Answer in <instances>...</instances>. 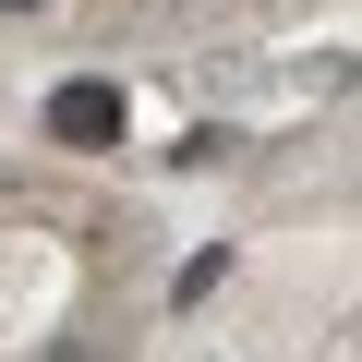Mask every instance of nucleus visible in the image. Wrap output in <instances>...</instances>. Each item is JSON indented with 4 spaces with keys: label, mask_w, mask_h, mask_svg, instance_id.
Wrapping results in <instances>:
<instances>
[{
    "label": "nucleus",
    "mask_w": 362,
    "mask_h": 362,
    "mask_svg": "<svg viewBox=\"0 0 362 362\" xmlns=\"http://www.w3.org/2000/svg\"><path fill=\"white\" fill-rule=\"evenodd\" d=\"M49 145H121V85L73 73V85L49 97Z\"/></svg>",
    "instance_id": "nucleus-1"
},
{
    "label": "nucleus",
    "mask_w": 362,
    "mask_h": 362,
    "mask_svg": "<svg viewBox=\"0 0 362 362\" xmlns=\"http://www.w3.org/2000/svg\"><path fill=\"white\" fill-rule=\"evenodd\" d=\"M0 13H37V0H0Z\"/></svg>",
    "instance_id": "nucleus-2"
}]
</instances>
